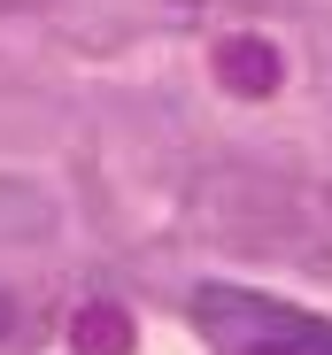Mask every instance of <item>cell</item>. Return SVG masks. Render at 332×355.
Here are the masks:
<instances>
[{
  "mask_svg": "<svg viewBox=\"0 0 332 355\" xmlns=\"http://www.w3.org/2000/svg\"><path fill=\"white\" fill-rule=\"evenodd\" d=\"M70 347L78 355H132V317L116 302H85L70 317Z\"/></svg>",
  "mask_w": 332,
  "mask_h": 355,
  "instance_id": "cell-3",
  "label": "cell"
},
{
  "mask_svg": "<svg viewBox=\"0 0 332 355\" xmlns=\"http://www.w3.org/2000/svg\"><path fill=\"white\" fill-rule=\"evenodd\" d=\"M54 224V201L16 186V178H0V240H24V232H46Z\"/></svg>",
  "mask_w": 332,
  "mask_h": 355,
  "instance_id": "cell-4",
  "label": "cell"
},
{
  "mask_svg": "<svg viewBox=\"0 0 332 355\" xmlns=\"http://www.w3.org/2000/svg\"><path fill=\"white\" fill-rule=\"evenodd\" d=\"M0 324H8V302H0Z\"/></svg>",
  "mask_w": 332,
  "mask_h": 355,
  "instance_id": "cell-5",
  "label": "cell"
},
{
  "mask_svg": "<svg viewBox=\"0 0 332 355\" xmlns=\"http://www.w3.org/2000/svg\"><path fill=\"white\" fill-rule=\"evenodd\" d=\"M216 78H225L232 93H247V101H263V93H279V78H286V62H279V46L270 39H225L216 46Z\"/></svg>",
  "mask_w": 332,
  "mask_h": 355,
  "instance_id": "cell-2",
  "label": "cell"
},
{
  "mask_svg": "<svg viewBox=\"0 0 332 355\" xmlns=\"http://www.w3.org/2000/svg\"><path fill=\"white\" fill-rule=\"evenodd\" d=\"M193 317L216 355H332V324L294 309V302H263L240 286H201Z\"/></svg>",
  "mask_w": 332,
  "mask_h": 355,
  "instance_id": "cell-1",
  "label": "cell"
}]
</instances>
